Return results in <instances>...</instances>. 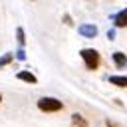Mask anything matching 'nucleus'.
I'll use <instances>...</instances> for the list:
<instances>
[{"mask_svg":"<svg viewBox=\"0 0 127 127\" xmlns=\"http://www.w3.org/2000/svg\"><path fill=\"white\" fill-rule=\"evenodd\" d=\"M113 22H115V28H127V8L117 12L113 16Z\"/></svg>","mask_w":127,"mask_h":127,"instance_id":"obj_4","label":"nucleus"},{"mask_svg":"<svg viewBox=\"0 0 127 127\" xmlns=\"http://www.w3.org/2000/svg\"><path fill=\"white\" fill-rule=\"evenodd\" d=\"M16 58H18V60H22V62L26 60V52H24V48H20V50L16 52Z\"/></svg>","mask_w":127,"mask_h":127,"instance_id":"obj_11","label":"nucleus"},{"mask_svg":"<svg viewBox=\"0 0 127 127\" xmlns=\"http://www.w3.org/2000/svg\"><path fill=\"white\" fill-rule=\"evenodd\" d=\"M0 103H2V95H0Z\"/></svg>","mask_w":127,"mask_h":127,"instance_id":"obj_14","label":"nucleus"},{"mask_svg":"<svg viewBox=\"0 0 127 127\" xmlns=\"http://www.w3.org/2000/svg\"><path fill=\"white\" fill-rule=\"evenodd\" d=\"M77 32H79V36H83V38H95V36H97V26H93V24H81V26L77 28Z\"/></svg>","mask_w":127,"mask_h":127,"instance_id":"obj_3","label":"nucleus"},{"mask_svg":"<svg viewBox=\"0 0 127 127\" xmlns=\"http://www.w3.org/2000/svg\"><path fill=\"white\" fill-rule=\"evenodd\" d=\"M79 56H81V60L85 62V67L91 69V71L97 69L99 64H101V56H99V52L93 50V48H83V50L79 52Z\"/></svg>","mask_w":127,"mask_h":127,"instance_id":"obj_1","label":"nucleus"},{"mask_svg":"<svg viewBox=\"0 0 127 127\" xmlns=\"http://www.w3.org/2000/svg\"><path fill=\"white\" fill-rule=\"evenodd\" d=\"M38 109L44 111V113H54V111L64 109V103L56 97H40L38 99Z\"/></svg>","mask_w":127,"mask_h":127,"instance_id":"obj_2","label":"nucleus"},{"mask_svg":"<svg viewBox=\"0 0 127 127\" xmlns=\"http://www.w3.org/2000/svg\"><path fill=\"white\" fill-rule=\"evenodd\" d=\"M113 64L117 67H125L127 65V56L123 52H113Z\"/></svg>","mask_w":127,"mask_h":127,"instance_id":"obj_7","label":"nucleus"},{"mask_svg":"<svg viewBox=\"0 0 127 127\" xmlns=\"http://www.w3.org/2000/svg\"><path fill=\"white\" fill-rule=\"evenodd\" d=\"M71 127H89V123H87V119H85L83 115L73 113V115H71Z\"/></svg>","mask_w":127,"mask_h":127,"instance_id":"obj_6","label":"nucleus"},{"mask_svg":"<svg viewBox=\"0 0 127 127\" xmlns=\"http://www.w3.org/2000/svg\"><path fill=\"white\" fill-rule=\"evenodd\" d=\"M12 60H14V56H12V54H4V56L0 58V67H4V65H8V64H10Z\"/></svg>","mask_w":127,"mask_h":127,"instance_id":"obj_10","label":"nucleus"},{"mask_svg":"<svg viewBox=\"0 0 127 127\" xmlns=\"http://www.w3.org/2000/svg\"><path fill=\"white\" fill-rule=\"evenodd\" d=\"M109 83L117 87H127V75H109Z\"/></svg>","mask_w":127,"mask_h":127,"instance_id":"obj_8","label":"nucleus"},{"mask_svg":"<svg viewBox=\"0 0 127 127\" xmlns=\"http://www.w3.org/2000/svg\"><path fill=\"white\" fill-rule=\"evenodd\" d=\"M105 125H107V127H115V123H111V121H109V119H107V121H105Z\"/></svg>","mask_w":127,"mask_h":127,"instance_id":"obj_13","label":"nucleus"},{"mask_svg":"<svg viewBox=\"0 0 127 127\" xmlns=\"http://www.w3.org/2000/svg\"><path fill=\"white\" fill-rule=\"evenodd\" d=\"M16 40H18L20 48H24V44H26V34H24L22 28H16Z\"/></svg>","mask_w":127,"mask_h":127,"instance_id":"obj_9","label":"nucleus"},{"mask_svg":"<svg viewBox=\"0 0 127 127\" xmlns=\"http://www.w3.org/2000/svg\"><path fill=\"white\" fill-rule=\"evenodd\" d=\"M107 38L113 40V38H115V30H109V32H107Z\"/></svg>","mask_w":127,"mask_h":127,"instance_id":"obj_12","label":"nucleus"},{"mask_svg":"<svg viewBox=\"0 0 127 127\" xmlns=\"http://www.w3.org/2000/svg\"><path fill=\"white\" fill-rule=\"evenodd\" d=\"M16 77H18V79H22V81H26V83H36V81H38V77H36L32 71H24V69H22V71H18V73H16Z\"/></svg>","mask_w":127,"mask_h":127,"instance_id":"obj_5","label":"nucleus"}]
</instances>
